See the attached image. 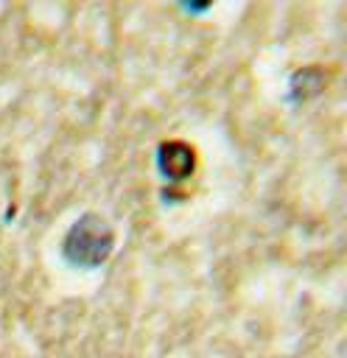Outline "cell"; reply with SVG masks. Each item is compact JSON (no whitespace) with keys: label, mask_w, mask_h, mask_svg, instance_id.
I'll use <instances>...</instances> for the list:
<instances>
[{"label":"cell","mask_w":347,"mask_h":358,"mask_svg":"<svg viewBox=\"0 0 347 358\" xmlns=\"http://www.w3.org/2000/svg\"><path fill=\"white\" fill-rule=\"evenodd\" d=\"M112 246H115L112 227H109L101 215L84 213V215L70 227V232L64 235L62 255H64V260L73 263V266L95 268V266H101V263L112 255Z\"/></svg>","instance_id":"cell-1"},{"label":"cell","mask_w":347,"mask_h":358,"mask_svg":"<svg viewBox=\"0 0 347 358\" xmlns=\"http://www.w3.org/2000/svg\"><path fill=\"white\" fill-rule=\"evenodd\" d=\"M157 165L165 173V179H185L193 171V148L185 143H162L157 154Z\"/></svg>","instance_id":"cell-2"}]
</instances>
